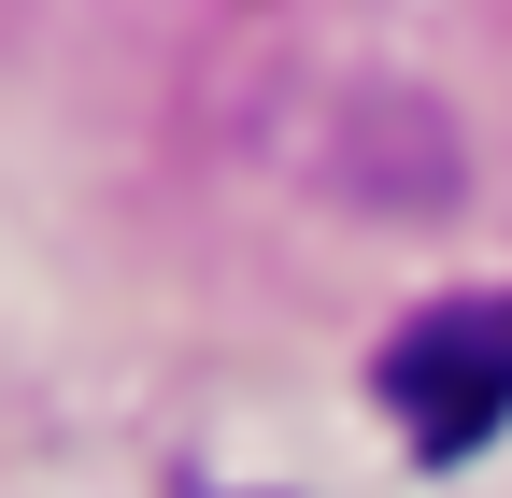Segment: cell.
Listing matches in <instances>:
<instances>
[{"label": "cell", "instance_id": "1", "mask_svg": "<svg viewBox=\"0 0 512 498\" xmlns=\"http://www.w3.org/2000/svg\"><path fill=\"white\" fill-rule=\"evenodd\" d=\"M384 413L413 427L427 470H456L512 413V299H441V314H413L384 342Z\"/></svg>", "mask_w": 512, "mask_h": 498}]
</instances>
